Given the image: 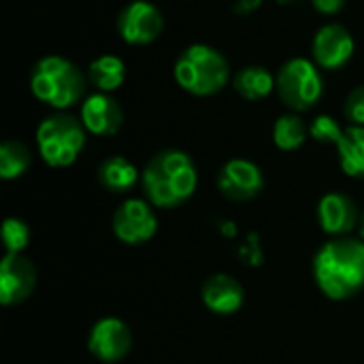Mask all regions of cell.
Masks as SVG:
<instances>
[{
	"instance_id": "277c9868",
	"label": "cell",
	"mask_w": 364,
	"mask_h": 364,
	"mask_svg": "<svg viewBox=\"0 0 364 364\" xmlns=\"http://www.w3.org/2000/svg\"><path fill=\"white\" fill-rule=\"evenodd\" d=\"M175 81L192 96H213L228 85V60L213 47L196 43L186 47L173 68Z\"/></svg>"
},
{
	"instance_id": "2e32d148",
	"label": "cell",
	"mask_w": 364,
	"mask_h": 364,
	"mask_svg": "<svg viewBox=\"0 0 364 364\" xmlns=\"http://www.w3.org/2000/svg\"><path fill=\"white\" fill-rule=\"evenodd\" d=\"M139 179L141 175L136 166L124 156H111L98 166V183L113 194H124L132 190Z\"/></svg>"
},
{
	"instance_id": "4316f807",
	"label": "cell",
	"mask_w": 364,
	"mask_h": 364,
	"mask_svg": "<svg viewBox=\"0 0 364 364\" xmlns=\"http://www.w3.org/2000/svg\"><path fill=\"white\" fill-rule=\"evenodd\" d=\"M358 232H360V241H364V211L360 213V222H358Z\"/></svg>"
},
{
	"instance_id": "8992f818",
	"label": "cell",
	"mask_w": 364,
	"mask_h": 364,
	"mask_svg": "<svg viewBox=\"0 0 364 364\" xmlns=\"http://www.w3.org/2000/svg\"><path fill=\"white\" fill-rule=\"evenodd\" d=\"M320 66L307 58H292L277 70V94L282 102L301 113L318 105L324 94V81L318 70Z\"/></svg>"
},
{
	"instance_id": "30bf717a",
	"label": "cell",
	"mask_w": 364,
	"mask_h": 364,
	"mask_svg": "<svg viewBox=\"0 0 364 364\" xmlns=\"http://www.w3.org/2000/svg\"><path fill=\"white\" fill-rule=\"evenodd\" d=\"M132 348V333L119 318L98 320L87 337V350L98 363L113 364L124 360Z\"/></svg>"
},
{
	"instance_id": "4fadbf2b",
	"label": "cell",
	"mask_w": 364,
	"mask_h": 364,
	"mask_svg": "<svg viewBox=\"0 0 364 364\" xmlns=\"http://www.w3.org/2000/svg\"><path fill=\"white\" fill-rule=\"evenodd\" d=\"M81 124L94 136H113L124 124V109L113 96L96 92L81 102Z\"/></svg>"
},
{
	"instance_id": "9a60e30c",
	"label": "cell",
	"mask_w": 364,
	"mask_h": 364,
	"mask_svg": "<svg viewBox=\"0 0 364 364\" xmlns=\"http://www.w3.org/2000/svg\"><path fill=\"white\" fill-rule=\"evenodd\" d=\"M203 305L215 314V316H232L237 314L245 303V290L243 286L226 273H215L209 279H205L200 290Z\"/></svg>"
},
{
	"instance_id": "7c38bea8",
	"label": "cell",
	"mask_w": 364,
	"mask_h": 364,
	"mask_svg": "<svg viewBox=\"0 0 364 364\" xmlns=\"http://www.w3.org/2000/svg\"><path fill=\"white\" fill-rule=\"evenodd\" d=\"M311 51L320 68L339 70L354 55V36L341 23H326L316 32Z\"/></svg>"
},
{
	"instance_id": "d6986e66",
	"label": "cell",
	"mask_w": 364,
	"mask_h": 364,
	"mask_svg": "<svg viewBox=\"0 0 364 364\" xmlns=\"http://www.w3.org/2000/svg\"><path fill=\"white\" fill-rule=\"evenodd\" d=\"M126 79V64L122 58L113 55V53H105L96 60H92V64L87 66V81L98 90V92H115L117 87H122Z\"/></svg>"
},
{
	"instance_id": "603a6c76",
	"label": "cell",
	"mask_w": 364,
	"mask_h": 364,
	"mask_svg": "<svg viewBox=\"0 0 364 364\" xmlns=\"http://www.w3.org/2000/svg\"><path fill=\"white\" fill-rule=\"evenodd\" d=\"M343 130L346 128H341V124L333 115H318L309 124V136L318 143H324V145H337Z\"/></svg>"
},
{
	"instance_id": "d4e9b609",
	"label": "cell",
	"mask_w": 364,
	"mask_h": 364,
	"mask_svg": "<svg viewBox=\"0 0 364 364\" xmlns=\"http://www.w3.org/2000/svg\"><path fill=\"white\" fill-rule=\"evenodd\" d=\"M311 4L322 15H335L346 6V0H311Z\"/></svg>"
},
{
	"instance_id": "44dd1931",
	"label": "cell",
	"mask_w": 364,
	"mask_h": 364,
	"mask_svg": "<svg viewBox=\"0 0 364 364\" xmlns=\"http://www.w3.org/2000/svg\"><path fill=\"white\" fill-rule=\"evenodd\" d=\"M32 164V154L21 141H4L0 145V177L4 181L19 179Z\"/></svg>"
},
{
	"instance_id": "ac0fdd59",
	"label": "cell",
	"mask_w": 364,
	"mask_h": 364,
	"mask_svg": "<svg viewBox=\"0 0 364 364\" xmlns=\"http://www.w3.org/2000/svg\"><path fill=\"white\" fill-rule=\"evenodd\" d=\"M335 147L341 171L348 177L364 179V126H348Z\"/></svg>"
},
{
	"instance_id": "9c48e42d",
	"label": "cell",
	"mask_w": 364,
	"mask_h": 364,
	"mask_svg": "<svg viewBox=\"0 0 364 364\" xmlns=\"http://www.w3.org/2000/svg\"><path fill=\"white\" fill-rule=\"evenodd\" d=\"M264 188V177L258 164L245 158L228 160L218 173V190L224 198L235 203L254 200Z\"/></svg>"
},
{
	"instance_id": "8fae6325",
	"label": "cell",
	"mask_w": 364,
	"mask_h": 364,
	"mask_svg": "<svg viewBox=\"0 0 364 364\" xmlns=\"http://www.w3.org/2000/svg\"><path fill=\"white\" fill-rule=\"evenodd\" d=\"M36 288V267L23 254H4L0 262V303L13 307L23 303Z\"/></svg>"
},
{
	"instance_id": "5b68a950",
	"label": "cell",
	"mask_w": 364,
	"mask_h": 364,
	"mask_svg": "<svg viewBox=\"0 0 364 364\" xmlns=\"http://www.w3.org/2000/svg\"><path fill=\"white\" fill-rule=\"evenodd\" d=\"M85 126L68 113H53L36 128V147L51 168H66L77 162L85 147Z\"/></svg>"
},
{
	"instance_id": "7402d4cb",
	"label": "cell",
	"mask_w": 364,
	"mask_h": 364,
	"mask_svg": "<svg viewBox=\"0 0 364 364\" xmlns=\"http://www.w3.org/2000/svg\"><path fill=\"white\" fill-rule=\"evenodd\" d=\"M2 243L6 254H23L30 243V228L19 218H6L2 222Z\"/></svg>"
},
{
	"instance_id": "3957f363",
	"label": "cell",
	"mask_w": 364,
	"mask_h": 364,
	"mask_svg": "<svg viewBox=\"0 0 364 364\" xmlns=\"http://www.w3.org/2000/svg\"><path fill=\"white\" fill-rule=\"evenodd\" d=\"M85 75L62 55L41 58L30 73V90L43 105L64 111L85 96Z\"/></svg>"
},
{
	"instance_id": "e0dca14e",
	"label": "cell",
	"mask_w": 364,
	"mask_h": 364,
	"mask_svg": "<svg viewBox=\"0 0 364 364\" xmlns=\"http://www.w3.org/2000/svg\"><path fill=\"white\" fill-rule=\"evenodd\" d=\"M232 87L241 98H245L250 102H258V100L267 98L277 87V81L269 68L258 66V64H250L235 75Z\"/></svg>"
},
{
	"instance_id": "7a4b0ae2",
	"label": "cell",
	"mask_w": 364,
	"mask_h": 364,
	"mask_svg": "<svg viewBox=\"0 0 364 364\" xmlns=\"http://www.w3.org/2000/svg\"><path fill=\"white\" fill-rule=\"evenodd\" d=\"M141 186L154 207L175 209L196 192L198 173L194 160L181 149H162L145 164Z\"/></svg>"
},
{
	"instance_id": "cb8c5ba5",
	"label": "cell",
	"mask_w": 364,
	"mask_h": 364,
	"mask_svg": "<svg viewBox=\"0 0 364 364\" xmlns=\"http://www.w3.org/2000/svg\"><path fill=\"white\" fill-rule=\"evenodd\" d=\"M343 113L352 126H364V85H358L350 92V96L346 98Z\"/></svg>"
},
{
	"instance_id": "52a82bcc",
	"label": "cell",
	"mask_w": 364,
	"mask_h": 364,
	"mask_svg": "<svg viewBox=\"0 0 364 364\" xmlns=\"http://www.w3.org/2000/svg\"><path fill=\"white\" fill-rule=\"evenodd\" d=\"M111 230L124 245L136 247L151 241L158 232L154 205L143 198H126L111 218Z\"/></svg>"
},
{
	"instance_id": "484cf974",
	"label": "cell",
	"mask_w": 364,
	"mask_h": 364,
	"mask_svg": "<svg viewBox=\"0 0 364 364\" xmlns=\"http://www.w3.org/2000/svg\"><path fill=\"white\" fill-rule=\"evenodd\" d=\"M260 4H262V0H237L235 11H237L239 15H250V13H254L256 9H260Z\"/></svg>"
},
{
	"instance_id": "5bb4252c",
	"label": "cell",
	"mask_w": 364,
	"mask_h": 364,
	"mask_svg": "<svg viewBox=\"0 0 364 364\" xmlns=\"http://www.w3.org/2000/svg\"><path fill=\"white\" fill-rule=\"evenodd\" d=\"M360 222L356 203L343 192H331L318 203V224L326 235L348 237Z\"/></svg>"
},
{
	"instance_id": "6da1fadb",
	"label": "cell",
	"mask_w": 364,
	"mask_h": 364,
	"mask_svg": "<svg viewBox=\"0 0 364 364\" xmlns=\"http://www.w3.org/2000/svg\"><path fill=\"white\" fill-rule=\"evenodd\" d=\"M314 279L331 301H350L364 288V241L337 237L314 258Z\"/></svg>"
},
{
	"instance_id": "ffe728a7",
	"label": "cell",
	"mask_w": 364,
	"mask_h": 364,
	"mask_svg": "<svg viewBox=\"0 0 364 364\" xmlns=\"http://www.w3.org/2000/svg\"><path fill=\"white\" fill-rule=\"evenodd\" d=\"M307 134H309V126L296 113L282 115L273 126V143L282 151L301 149L303 143L307 141Z\"/></svg>"
},
{
	"instance_id": "ba28073f",
	"label": "cell",
	"mask_w": 364,
	"mask_h": 364,
	"mask_svg": "<svg viewBox=\"0 0 364 364\" xmlns=\"http://www.w3.org/2000/svg\"><path fill=\"white\" fill-rule=\"evenodd\" d=\"M164 28L162 13L147 0H134L126 4L117 15V34L128 45H149Z\"/></svg>"
}]
</instances>
